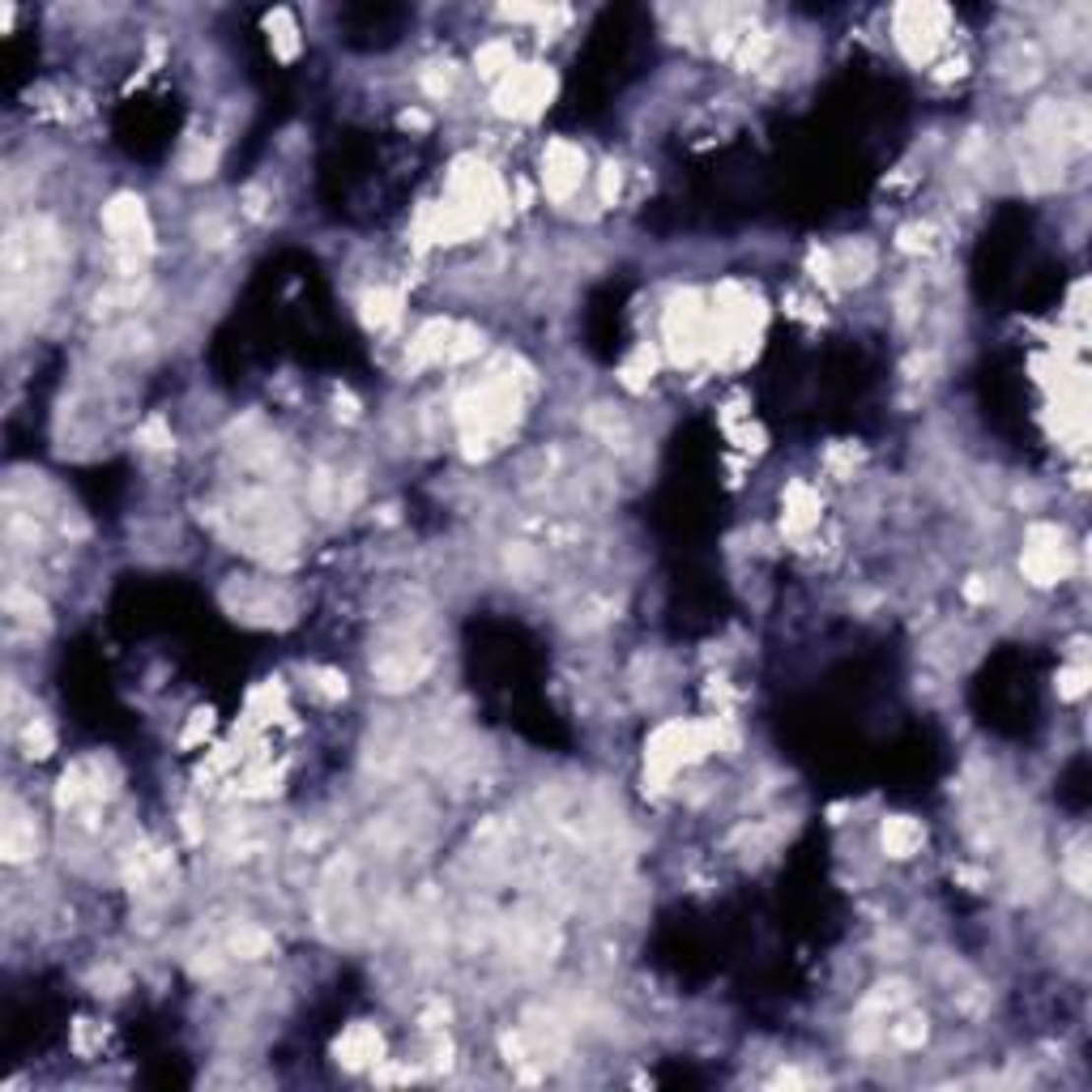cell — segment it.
I'll return each mask as SVG.
<instances>
[{
	"label": "cell",
	"mask_w": 1092,
	"mask_h": 1092,
	"mask_svg": "<svg viewBox=\"0 0 1092 1092\" xmlns=\"http://www.w3.org/2000/svg\"><path fill=\"white\" fill-rule=\"evenodd\" d=\"M555 95V73L546 64H525V69H512L504 82H495V107L499 115H521V120H534L538 111Z\"/></svg>",
	"instance_id": "6da1fadb"
},
{
	"label": "cell",
	"mask_w": 1092,
	"mask_h": 1092,
	"mask_svg": "<svg viewBox=\"0 0 1092 1092\" xmlns=\"http://www.w3.org/2000/svg\"><path fill=\"white\" fill-rule=\"evenodd\" d=\"M896 18V43L914 64H927L943 43L947 31V9L943 5H901Z\"/></svg>",
	"instance_id": "7a4b0ae2"
},
{
	"label": "cell",
	"mask_w": 1092,
	"mask_h": 1092,
	"mask_svg": "<svg viewBox=\"0 0 1092 1092\" xmlns=\"http://www.w3.org/2000/svg\"><path fill=\"white\" fill-rule=\"evenodd\" d=\"M1020 572H1024V581H1033V585H1059L1062 576L1071 572V546H1062V534L1055 525H1033L1029 530Z\"/></svg>",
	"instance_id": "3957f363"
},
{
	"label": "cell",
	"mask_w": 1092,
	"mask_h": 1092,
	"mask_svg": "<svg viewBox=\"0 0 1092 1092\" xmlns=\"http://www.w3.org/2000/svg\"><path fill=\"white\" fill-rule=\"evenodd\" d=\"M585 179V154L572 141H550L543 154V188L550 201H568Z\"/></svg>",
	"instance_id": "277c9868"
},
{
	"label": "cell",
	"mask_w": 1092,
	"mask_h": 1092,
	"mask_svg": "<svg viewBox=\"0 0 1092 1092\" xmlns=\"http://www.w3.org/2000/svg\"><path fill=\"white\" fill-rule=\"evenodd\" d=\"M431 671V662H427V653L422 649H415V645H397V649H384L376 662H371V674L380 678V687L384 691H406V687H415L422 674Z\"/></svg>",
	"instance_id": "5b68a950"
},
{
	"label": "cell",
	"mask_w": 1092,
	"mask_h": 1092,
	"mask_svg": "<svg viewBox=\"0 0 1092 1092\" xmlns=\"http://www.w3.org/2000/svg\"><path fill=\"white\" fill-rule=\"evenodd\" d=\"M333 1055H338V1062L342 1067H351V1071H363V1067H371V1062H380L384 1059V1037L371 1029V1024H351V1029H346L338 1042H333Z\"/></svg>",
	"instance_id": "8992f818"
},
{
	"label": "cell",
	"mask_w": 1092,
	"mask_h": 1092,
	"mask_svg": "<svg viewBox=\"0 0 1092 1092\" xmlns=\"http://www.w3.org/2000/svg\"><path fill=\"white\" fill-rule=\"evenodd\" d=\"M922 841H927V828L914 815H888L879 828V845L888 858H914L922 850Z\"/></svg>",
	"instance_id": "52a82bcc"
},
{
	"label": "cell",
	"mask_w": 1092,
	"mask_h": 1092,
	"mask_svg": "<svg viewBox=\"0 0 1092 1092\" xmlns=\"http://www.w3.org/2000/svg\"><path fill=\"white\" fill-rule=\"evenodd\" d=\"M0 850H5L9 863H26V858H34V850H38L34 819H31V815H22L18 806H9V819H5V837H0Z\"/></svg>",
	"instance_id": "ba28073f"
},
{
	"label": "cell",
	"mask_w": 1092,
	"mask_h": 1092,
	"mask_svg": "<svg viewBox=\"0 0 1092 1092\" xmlns=\"http://www.w3.org/2000/svg\"><path fill=\"white\" fill-rule=\"evenodd\" d=\"M819 525V495L806 482H790L786 491V534H806Z\"/></svg>",
	"instance_id": "9c48e42d"
},
{
	"label": "cell",
	"mask_w": 1092,
	"mask_h": 1092,
	"mask_svg": "<svg viewBox=\"0 0 1092 1092\" xmlns=\"http://www.w3.org/2000/svg\"><path fill=\"white\" fill-rule=\"evenodd\" d=\"M363 320H367V329H376V333L393 329L397 320H402V294H397V290H384V287L367 290V294H363Z\"/></svg>",
	"instance_id": "30bf717a"
},
{
	"label": "cell",
	"mask_w": 1092,
	"mask_h": 1092,
	"mask_svg": "<svg viewBox=\"0 0 1092 1092\" xmlns=\"http://www.w3.org/2000/svg\"><path fill=\"white\" fill-rule=\"evenodd\" d=\"M832 269L841 274V282H867L875 274V252H870V243H850V248L832 252Z\"/></svg>",
	"instance_id": "8fae6325"
},
{
	"label": "cell",
	"mask_w": 1092,
	"mask_h": 1092,
	"mask_svg": "<svg viewBox=\"0 0 1092 1092\" xmlns=\"http://www.w3.org/2000/svg\"><path fill=\"white\" fill-rule=\"evenodd\" d=\"M474 64H479L482 77H491V82H504V77L517 69V56H512L508 43H486L479 47V56H474Z\"/></svg>",
	"instance_id": "7c38bea8"
},
{
	"label": "cell",
	"mask_w": 1092,
	"mask_h": 1092,
	"mask_svg": "<svg viewBox=\"0 0 1092 1092\" xmlns=\"http://www.w3.org/2000/svg\"><path fill=\"white\" fill-rule=\"evenodd\" d=\"M269 43H274V51L282 60H294V51H299V31H294L287 9H278L274 18H269Z\"/></svg>",
	"instance_id": "4fadbf2b"
},
{
	"label": "cell",
	"mask_w": 1092,
	"mask_h": 1092,
	"mask_svg": "<svg viewBox=\"0 0 1092 1092\" xmlns=\"http://www.w3.org/2000/svg\"><path fill=\"white\" fill-rule=\"evenodd\" d=\"M22 747L31 760H47V755L56 751V735H51V726L43 717H31V722L22 726Z\"/></svg>",
	"instance_id": "5bb4252c"
},
{
	"label": "cell",
	"mask_w": 1092,
	"mask_h": 1092,
	"mask_svg": "<svg viewBox=\"0 0 1092 1092\" xmlns=\"http://www.w3.org/2000/svg\"><path fill=\"white\" fill-rule=\"evenodd\" d=\"M927 1016H918V1011H909V1016H901L896 1024H888V1037L901 1050H922V1042H927Z\"/></svg>",
	"instance_id": "9a60e30c"
},
{
	"label": "cell",
	"mask_w": 1092,
	"mask_h": 1092,
	"mask_svg": "<svg viewBox=\"0 0 1092 1092\" xmlns=\"http://www.w3.org/2000/svg\"><path fill=\"white\" fill-rule=\"evenodd\" d=\"M230 952L243 956V960L265 956V952H269V934H265V931H256V927H243V931L230 934Z\"/></svg>",
	"instance_id": "2e32d148"
},
{
	"label": "cell",
	"mask_w": 1092,
	"mask_h": 1092,
	"mask_svg": "<svg viewBox=\"0 0 1092 1092\" xmlns=\"http://www.w3.org/2000/svg\"><path fill=\"white\" fill-rule=\"evenodd\" d=\"M649 380H653V351H649V346H640L636 358H627V363H623V384H627V389H645Z\"/></svg>",
	"instance_id": "e0dca14e"
},
{
	"label": "cell",
	"mask_w": 1092,
	"mask_h": 1092,
	"mask_svg": "<svg viewBox=\"0 0 1092 1092\" xmlns=\"http://www.w3.org/2000/svg\"><path fill=\"white\" fill-rule=\"evenodd\" d=\"M1084 691H1088V666L1075 662V666H1067V671L1059 674V696L1062 700H1080Z\"/></svg>",
	"instance_id": "ac0fdd59"
},
{
	"label": "cell",
	"mask_w": 1092,
	"mask_h": 1092,
	"mask_svg": "<svg viewBox=\"0 0 1092 1092\" xmlns=\"http://www.w3.org/2000/svg\"><path fill=\"white\" fill-rule=\"evenodd\" d=\"M214 159H218V150L205 146V141H197V146H192V154L184 159V175H188V179L210 175V171H214Z\"/></svg>",
	"instance_id": "d6986e66"
},
{
	"label": "cell",
	"mask_w": 1092,
	"mask_h": 1092,
	"mask_svg": "<svg viewBox=\"0 0 1092 1092\" xmlns=\"http://www.w3.org/2000/svg\"><path fill=\"white\" fill-rule=\"evenodd\" d=\"M619 188H623V166H619V162H607V166H602V179H598V197H602V205H614V201H619Z\"/></svg>",
	"instance_id": "ffe728a7"
},
{
	"label": "cell",
	"mask_w": 1092,
	"mask_h": 1092,
	"mask_svg": "<svg viewBox=\"0 0 1092 1092\" xmlns=\"http://www.w3.org/2000/svg\"><path fill=\"white\" fill-rule=\"evenodd\" d=\"M931 235H934L931 226H905V230H901V248H905V252H927V248H931Z\"/></svg>",
	"instance_id": "44dd1931"
},
{
	"label": "cell",
	"mask_w": 1092,
	"mask_h": 1092,
	"mask_svg": "<svg viewBox=\"0 0 1092 1092\" xmlns=\"http://www.w3.org/2000/svg\"><path fill=\"white\" fill-rule=\"evenodd\" d=\"M141 440H146V448H166L171 435H162V418H150L146 427H141Z\"/></svg>",
	"instance_id": "7402d4cb"
},
{
	"label": "cell",
	"mask_w": 1092,
	"mask_h": 1092,
	"mask_svg": "<svg viewBox=\"0 0 1092 1092\" xmlns=\"http://www.w3.org/2000/svg\"><path fill=\"white\" fill-rule=\"evenodd\" d=\"M402 128H427V115H422V111H402Z\"/></svg>",
	"instance_id": "603a6c76"
}]
</instances>
